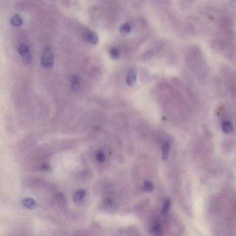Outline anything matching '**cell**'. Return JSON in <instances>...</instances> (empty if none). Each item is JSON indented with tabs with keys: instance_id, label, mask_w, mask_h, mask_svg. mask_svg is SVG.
I'll return each instance as SVG.
<instances>
[{
	"instance_id": "6da1fadb",
	"label": "cell",
	"mask_w": 236,
	"mask_h": 236,
	"mask_svg": "<svg viewBox=\"0 0 236 236\" xmlns=\"http://www.w3.org/2000/svg\"><path fill=\"white\" fill-rule=\"evenodd\" d=\"M54 63V54L49 47H46L43 49L41 55V63L42 67L45 68H52Z\"/></svg>"
},
{
	"instance_id": "7a4b0ae2",
	"label": "cell",
	"mask_w": 236,
	"mask_h": 236,
	"mask_svg": "<svg viewBox=\"0 0 236 236\" xmlns=\"http://www.w3.org/2000/svg\"><path fill=\"white\" fill-rule=\"evenodd\" d=\"M18 53L22 59L24 63L29 65L32 61V56L30 49L27 45L22 44L18 48Z\"/></svg>"
},
{
	"instance_id": "3957f363",
	"label": "cell",
	"mask_w": 236,
	"mask_h": 236,
	"mask_svg": "<svg viewBox=\"0 0 236 236\" xmlns=\"http://www.w3.org/2000/svg\"><path fill=\"white\" fill-rule=\"evenodd\" d=\"M83 38L87 43L92 45L97 44L99 42L97 35L91 30H85L83 33Z\"/></svg>"
},
{
	"instance_id": "277c9868",
	"label": "cell",
	"mask_w": 236,
	"mask_h": 236,
	"mask_svg": "<svg viewBox=\"0 0 236 236\" xmlns=\"http://www.w3.org/2000/svg\"><path fill=\"white\" fill-rule=\"evenodd\" d=\"M137 78V74L135 68H132L128 71L127 74L126 82L129 86H132L135 85Z\"/></svg>"
},
{
	"instance_id": "5b68a950",
	"label": "cell",
	"mask_w": 236,
	"mask_h": 236,
	"mask_svg": "<svg viewBox=\"0 0 236 236\" xmlns=\"http://www.w3.org/2000/svg\"><path fill=\"white\" fill-rule=\"evenodd\" d=\"M71 87L74 90H78L80 86V80L79 78L77 75H74L71 79Z\"/></svg>"
},
{
	"instance_id": "8992f818",
	"label": "cell",
	"mask_w": 236,
	"mask_h": 236,
	"mask_svg": "<svg viewBox=\"0 0 236 236\" xmlns=\"http://www.w3.org/2000/svg\"><path fill=\"white\" fill-rule=\"evenodd\" d=\"M222 129L225 133L229 134L232 132V130H233V126L230 122L225 121L222 123Z\"/></svg>"
},
{
	"instance_id": "52a82bcc",
	"label": "cell",
	"mask_w": 236,
	"mask_h": 236,
	"mask_svg": "<svg viewBox=\"0 0 236 236\" xmlns=\"http://www.w3.org/2000/svg\"><path fill=\"white\" fill-rule=\"evenodd\" d=\"M22 19L19 15H16L12 17L11 24L15 26H20L22 24Z\"/></svg>"
},
{
	"instance_id": "ba28073f",
	"label": "cell",
	"mask_w": 236,
	"mask_h": 236,
	"mask_svg": "<svg viewBox=\"0 0 236 236\" xmlns=\"http://www.w3.org/2000/svg\"><path fill=\"white\" fill-rule=\"evenodd\" d=\"M170 146L168 143H165L162 149V157L163 160H166L168 157Z\"/></svg>"
},
{
	"instance_id": "9c48e42d",
	"label": "cell",
	"mask_w": 236,
	"mask_h": 236,
	"mask_svg": "<svg viewBox=\"0 0 236 236\" xmlns=\"http://www.w3.org/2000/svg\"><path fill=\"white\" fill-rule=\"evenodd\" d=\"M142 189L143 191L146 192H152L154 190V186L151 182L149 180H146L143 183Z\"/></svg>"
},
{
	"instance_id": "30bf717a",
	"label": "cell",
	"mask_w": 236,
	"mask_h": 236,
	"mask_svg": "<svg viewBox=\"0 0 236 236\" xmlns=\"http://www.w3.org/2000/svg\"><path fill=\"white\" fill-rule=\"evenodd\" d=\"M162 227L159 224H157L154 226L150 231V233L153 236H158L162 235Z\"/></svg>"
},
{
	"instance_id": "8fae6325",
	"label": "cell",
	"mask_w": 236,
	"mask_h": 236,
	"mask_svg": "<svg viewBox=\"0 0 236 236\" xmlns=\"http://www.w3.org/2000/svg\"><path fill=\"white\" fill-rule=\"evenodd\" d=\"M86 195V191L84 190H80L76 191L74 195V199L76 201H79L83 199Z\"/></svg>"
},
{
	"instance_id": "7c38bea8",
	"label": "cell",
	"mask_w": 236,
	"mask_h": 236,
	"mask_svg": "<svg viewBox=\"0 0 236 236\" xmlns=\"http://www.w3.org/2000/svg\"><path fill=\"white\" fill-rule=\"evenodd\" d=\"M110 55L112 59L117 60L120 58V51L115 47L112 48L110 50Z\"/></svg>"
},
{
	"instance_id": "4fadbf2b",
	"label": "cell",
	"mask_w": 236,
	"mask_h": 236,
	"mask_svg": "<svg viewBox=\"0 0 236 236\" xmlns=\"http://www.w3.org/2000/svg\"><path fill=\"white\" fill-rule=\"evenodd\" d=\"M171 205V203L170 200L169 199H167L165 201L163 206V208L162 210V215H165L168 213V212L169 211L170 209Z\"/></svg>"
},
{
	"instance_id": "5bb4252c",
	"label": "cell",
	"mask_w": 236,
	"mask_h": 236,
	"mask_svg": "<svg viewBox=\"0 0 236 236\" xmlns=\"http://www.w3.org/2000/svg\"><path fill=\"white\" fill-rule=\"evenodd\" d=\"M131 31V27L129 24L125 23L121 25L120 27V31L122 34H127Z\"/></svg>"
},
{
	"instance_id": "9a60e30c",
	"label": "cell",
	"mask_w": 236,
	"mask_h": 236,
	"mask_svg": "<svg viewBox=\"0 0 236 236\" xmlns=\"http://www.w3.org/2000/svg\"><path fill=\"white\" fill-rule=\"evenodd\" d=\"M96 157L97 160L101 162H104V160H105V157L104 154L101 152H99L96 154Z\"/></svg>"
},
{
	"instance_id": "2e32d148",
	"label": "cell",
	"mask_w": 236,
	"mask_h": 236,
	"mask_svg": "<svg viewBox=\"0 0 236 236\" xmlns=\"http://www.w3.org/2000/svg\"><path fill=\"white\" fill-rule=\"evenodd\" d=\"M25 204H26V206L27 207H33V206H34V205H35V202H34V201L31 199H29L26 200Z\"/></svg>"
},
{
	"instance_id": "e0dca14e",
	"label": "cell",
	"mask_w": 236,
	"mask_h": 236,
	"mask_svg": "<svg viewBox=\"0 0 236 236\" xmlns=\"http://www.w3.org/2000/svg\"><path fill=\"white\" fill-rule=\"evenodd\" d=\"M153 53H152L151 51H148L147 53L146 54V57H151L152 56Z\"/></svg>"
}]
</instances>
